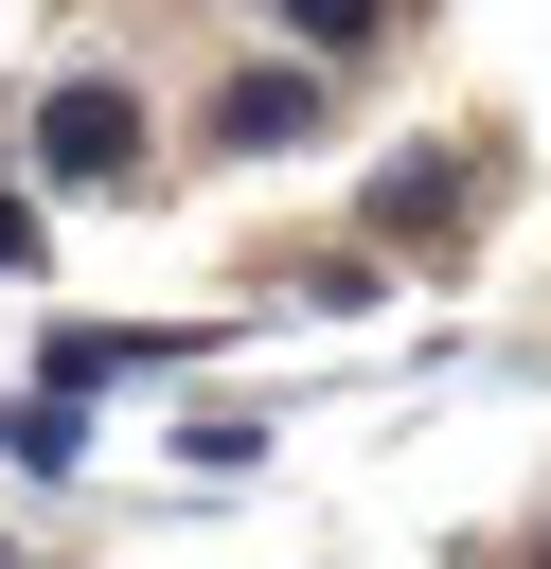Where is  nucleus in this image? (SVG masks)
Listing matches in <instances>:
<instances>
[{"label":"nucleus","instance_id":"f257e3e1","mask_svg":"<svg viewBox=\"0 0 551 569\" xmlns=\"http://www.w3.org/2000/svg\"><path fill=\"white\" fill-rule=\"evenodd\" d=\"M36 160H53L71 196H107V178H142V89H107V71H71V89L36 107Z\"/></svg>","mask_w":551,"mask_h":569},{"label":"nucleus","instance_id":"f03ea898","mask_svg":"<svg viewBox=\"0 0 551 569\" xmlns=\"http://www.w3.org/2000/svg\"><path fill=\"white\" fill-rule=\"evenodd\" d=\"M231 142H267V160L320 142V89H302V71H249V89H231Z\"/></svg>","mask_w":551,"mask_h":569},{"label":"nucleus","instance_id":"7ed1b4c3","mask_svg":"<svg viewBox=\"0 0 551 569\" xmlns=\"http://www.w3.org/2000/svg\"><path fill=\"white\" fill-rule=\"evenodd\" d=\"M284 18H302V36H320V53H355V36H373V18H391V0H284Z\"/></svg>","mask_w":551,"mask_h":569},{"label":"nucleus","instance_id":"20e7f679","mask_svg":"<svg viewBox=\"0 0 551 569\" xmlns=\"http://www.w3.org/2000/svg\"><path fill=\"white\" fill-rule=\"evenodd\" d=\"M18 267H36V196H0V284H18Z\"/></svg>","mask_w":551,"mask_h":569},{"label":"nucleus","instance_id":"39448f33","mask_svg":"<svg viewBox=\"0 0 551 569\" xmlns=\"http://www.w3.org/2000/svg\"><path fill=\"white\" fill-rule=\"evenodd\" d=\"M533 569H551V551H533Z\"/></svg>","mask_w":551,"mask_h":569}]
</instances>
